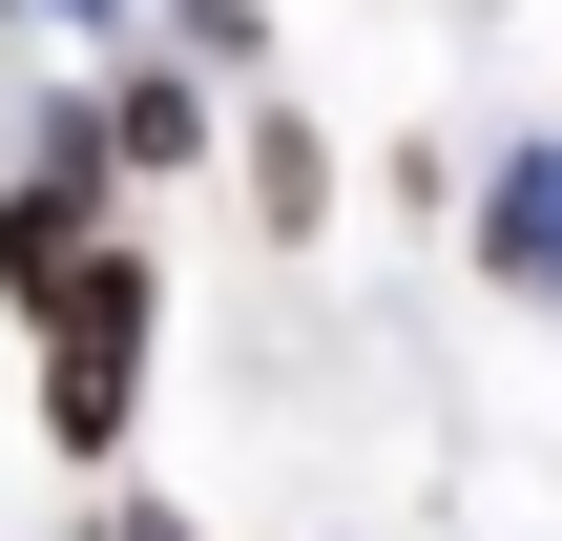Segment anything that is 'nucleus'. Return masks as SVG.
Returning a JSON list of instances; mask_svg holds the SVG:
<instances>
[{
    "instance_id": "20e7f679",
    "label": "nucleus",
    "mask_w": 562,
    "mask_h": 541,
    "mask_svg": "<svg viewBox=\"0 0 562 541\" xmlns=\"http://www.w3.org/2000/svg\"><path fill=\"white\" fill-rule=\"evenodd\" d=\"M125 541H188V521H125Z\"/></svg>"
},
{
    "instance_id": "f257e3e1",
    "label": "nucleus",
    "mask_w": 562,
    "mask_h": 541,
    "mask_svg": "<svg viewBox=\"0 0 562 541\" xmlns=\"http://www.w3.org/2000/svg\"><path fill=\"white\" fill-rule=\"evenodd\" d=\"M125 375H146V271L104 250V271H63V313H42V417L104 459V438H125Z\"/></svg>"
},
{
    "instance_id": "7ed1b4c3",
    "label": "nucleus",
    "mask_w": 562,
    "mask_h": 541,
    "mask_svg": "<svg viewBox=\"0 0 562 541\" xmlns=\"http://www.w3.org/2000/svg\"><path fill=\"white\" fill-rule=\"evenodd\" d=\"M188 125H209L188 83H125V104H104V146H125V167H188Z\"/></svg>"
},
{
    "instance_id": "f03ea898",
    "label": "nucleus",
    "mask_w": 562,
    "mask_h": 541,
    "mask_svg": "<svg viewBox=\"0 0 562 541\" xmlns=\"http://www.w3.org/2000/svg\"><path fill=\"white\" fill-rule=\"evenodd\" d=\"M480 271L562 313V146H501V167H480Z\"/></svg>"
},
{
    "instance_id": "39448f33",
    "label": "nucleus",
    "mask_w": 562,
    "mask_h": 541,
    "mask_svg": "<svg viewBox=\"0 0 562 541\" xmlns=\"http://www.w3.org/2000/svg\"><path fill=\"white\" fill-rule=\"evenodd\" d=\"M63 21H104V0H63Z\"/></svg>"
}]
</instances>
